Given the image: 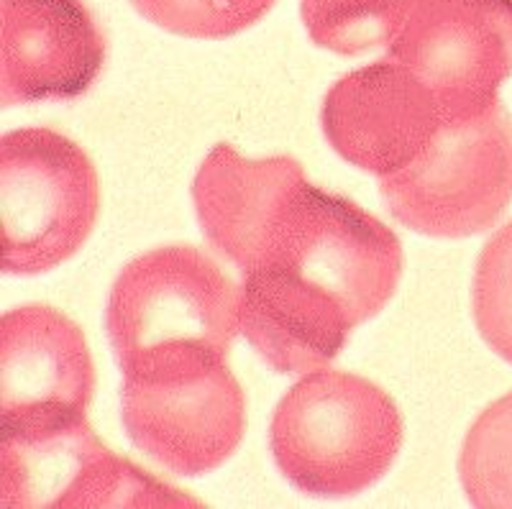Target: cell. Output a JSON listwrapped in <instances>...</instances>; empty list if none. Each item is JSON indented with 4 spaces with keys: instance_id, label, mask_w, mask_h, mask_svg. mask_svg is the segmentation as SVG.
Segmentation results:
<instances>
[{
    "instance_id": "5",
    "label": "cell",
    "mask_w": 512,
    "mask_h": 509,
    "mask_svg": "<svg viewBox=\"0 0 512 509\" xmlns=\"http://www.w3.org/2000/svg\"><path fill=\"white\" fill-rule=\"evenodd\" d=\"M384 208L428 238H472L512 203V116L497 100L448 116L415 162L379 180Z\"/></svg>"
},
{
    "instance_id": "3",
    "label": "cell",
    "mask_w": 512,
    "mask_h": 509,
    "mask_svg": "<svg viewBox=\"0 0 512 509\" xmlns=\"http://www.w3.org/2000/svg\"><path fill=\"white\" fill-rule=\"evenodd\" d=\"M405 423L390 394L367 376L308 371L269 420L274 466L297 492L344 499L367 492L400 456Z\"/></svg>"
},
{
    "instance_id": "2",
    "label": "cell",
    "mask_w": 512,
    "mask_h": 509,
    "mask_svg": "<svg viewBox=\"0 0 512 509\" xmlns=\"http://www.w3.org/2000/svg\"><path fill=\"white\" fill-rule=\"evenodd\" d=\"M241 333V284L190 243L134 256L105 305L121 376L195 359H228Z\"/></svg>"
},
{
    "instance_id": "10",
    "label": "cell",
    "mask_w": 512,
    "mask_h": 509,
    "mask_svg": "<svg viewBox=\"0 0 512 509\" xmlns=\"http://www.w3.org/2000/svg\"><path fill=\"white\" fill-rule=\"evenodd\" d=\"M446 118L431 87L390 57L333 82L320 105L328 146L377 180L415 162Z\"/></svg>"
},
{
    "instance_id": "1",
    "label": "cell",
    "mask_w": 512,
    "mask_h": 509,
    "mask_svg": "<svg viewBox=\"0 0 512 509\" xmlns=\"http://www.w3.org/2000/svg\"><path fill=\"white\" fill-rule=\"evenodd\" d=\"M402 267V243L390 226L349 197L305 182L241 274H262L320 315L356 330L390 305Z\"/></svg>"
},
{
    "instance_id": "11",
    "label": "cell",
    "mask_w": 512,
    "mask_h": 509,
    "mask_svg": "<svg viewBox=\"0 0 512 509\" xmlns=\"http://www.w3.org/2000/svg\"><path fill=\"white\" fill-rule=\"evenodd\" d=\"M105 57L108 39L85 0H0L3 108L80 98Z\"/></svg>"
},
{
    "instance_id": "13",
    "label": "cell",
    "mask_w": 512,
    "mask_h": 509,
    "mask_svg": "<svg viewBox=\"0 0 512 509\" xmlns=\"http://www.w3.org/2000/svg\"><path fill=\"white\" fill-rule=\"evenodd\" d=\"M466 499L482 509H512V392L484 407L459 453Z\"/></svg>"
},
{
    "instance_id": "6",
    "label": "cell",
    "mask_w": 512,
    "mask_h": 509,
    "mask_svg": "<svg viewBox=\"0 0 512 509\" xmlns=\"http://www.w3.org/2000/svg\"><path fill=\"white\" fill-rule=\"evenodd\" d=\"M121 423L136 451L177 476H205L239 451L246 394L228 361L123 376Z\"/></svg>"
},
{
    "instance_id": "8",
    "label": "cell",
    "mask_w": 512,
    "mask_h": 509,
    "mask_svg": "<svg viewBox=\"0 0 512 509\" xmlns=\"http://www.w3.org/2000/svg\"><path fill=\"white\" fill-rule=\"evenodd\" d=\"M387 57L431 87L448 116L489 108L512 75V0H408Z\"/></svg>"
},
{
    "instance_id": "16",
    "label": "cell",
    "mask_w": 512,
    "mask_h": 509,
    "mask_svg": "<svg viewBox=\"0 0 512 509\" xmlns=\"http://www.w3.org/2000/svg\"><path fill=\"white\" fill-rule=\"evenodd\" d=\"M472 315L489 351L512 366V220L479 251L472 277Z\"/></svg>"
},
{
    "instance_id": "4",
    "label": "cell",
    "mask_w": 512,
    "mask_h": 509,
    "mask_svg": "<svg viewBox=\"0 0 512 509\" xmlns=\"http://www.w3.org/2000/svg\"><path fill=\"white\" fill-rule=\"evenodd\" d=\"M100 213L95 162L54 128L0 139V269L36 277L62 267L93 236Z\"/></svg>"
},
{
    "instance_id": "15",
    "label": "cell",
    "mask_w": 512,
    "mask_h": 509,
    "mask_svg": "<svg viewBox=\"0 0 512 509\" xmlns=\"http://www.w3.org/2000/svg\"><path fill=\"white\" fill-rule=\"evenodd\" d=\"M157 29L198 41L231 39L251 29L277 0H128Z\"/></svg>"
},
{
    "instance_id": "7",
    "label": "cell",
    "mask_w": 512,
    "mask_h": 509,
    "mask_svg": "<svg viewBox=\"0 0 512 509\" xmlns=\"http://www.w3.org/2000/svg\"><path fill=\"white\" fill-rule=\"evenodd\" d=\"M95 361L85 330L44 302L0 318V440H41L90 425Z\"/></svg>"
},
{
    "instance_id": "9",
    "label": "cell",
    "mask_w": 512,
    "mask_h": 509,
    "mask_svg": "<svg viewBox=\"0 0 512 509\" xmlns=\"http://www.w3.org/2000/svg\"><path fill=\"white\" fill-rule=\"evenodd\" d=\"M0 502L6 509L203 507L118 456L93 425L41 440H0Z\"/></svg>"
},
{
    "instance_id": "14",
    "label": "cell",
    "mask_w": 512,
    "mask_h": 509,
    "mask_svg": "<svg viewBox=\"0 0 512 509\" xmlns=\"http://www.w3.org/2000/svg\"><path fill=\"white\" fill-rule=\"evenodd\" d=\"M408 0H300V16L315 47L341 57L387 49Z\"/></svg>"
},
{
    "instance_id": "12",
    "label": "cell",
    "mask_w": 512,
    "mask_h": 509,
    "mask_svg": "<svg viewBox=\"0 0 512 509\" xmlns=\"http://www.w3.org/2000/svg\"><path fill=\"white\" fill-rule=\"evenodd\" d=\"M305 182V167L290 154L249 159L226 141L213 146L190 185L210 249L246 272L277 215Z\"/></svg>"
}]
</instances>
